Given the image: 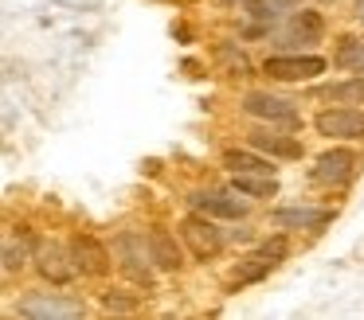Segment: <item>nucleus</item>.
<instances>
[{
  "instance_id": "obj_1",
  "label": "nucleus",
  "mask_w": 364,
  "mask_h": 320,
  "mask_svg": "<svg viewBox=\"0 0 364 320\" xmlns=\"http://www.w3.org/2000/svg\"><path fill=\"white\" fill-rule=\"evenodd\" d=\"M181 242L188 246V254L196 258V262H212V258H220L223 246H228V238H223V231H220V219H208V215H200V211L184 215Z\"/></svg>"
},
{
  "instance_id": "obj_2",
  "label": "nucleus",
  "mask_w": 364,
  "mask_h": 320,
  "mask_svg": "<svg viewBox=\"0 0 364 320\" xmlns=\"http://www.w3.org/2000/svg\"><path fill=\"white\" fill-rule=\"evenodd\" d=\"M114 262H118V270L126 273L134 285H141V289L157 285V270H153L149 250H145V238L137 231H122L118 234V242H114Z\"/></svg>"
},
{
  "instance_id": "obj_3",
  "label": "nucleus",
  "mask_w": 364,
  "mask_h": 320,
  "mask_svg": "<svg viewBox=\"0 0 364 320\" xmlns=\"http://www.w3.org/2000/svg\"><path fill=\"white\" fill-rule=\"evenodd\" d=\"M356 168H360V156H356L353 148L337 145V148H325L314 160L309 180H314L317 187H348L356 180Z\"/></svg>"
},
{
  "instance_id": "obj_4",
  "label": "nucleus",
  "mask_w": 364,
  "mask_h": 320,
  "mask_svg": "<svg viewBox=\"0 0 364 320\" xmlns=\"http://www.w3.org/2000/svg\"><path fill=\"white\" fill-rule=\"evenodd\" d=\"M243 109L259 121H270L274 129H301V114L294 109L290 98H278L270 90H251L243 94Z\"/></svg>"
},
{
  "instance_id": "obj_5",
  "label": "nucleus",
  "mask_w": 364,
  "mask_h": 320,
  "mask_svg": "<svg viewBox=\"0 0 364 320\" xmlns=\"http://www.w3.org/2000/svg\"><path fill=\"white\" fill-rule=\"evenodd\" d=\"M329 62L321 55H267L262 59V75L274 78V82H309V78L325 75Z\"/></svg>"
},
{
  "instance_id": "obj_6",
  "label": "nucleus",
  "mask_w": 364,
  "mask_h": 320,
  "mask_svg": "<svg viewBox=\"0 0 364 320\" xmlns=\"http://www.w3.org/2000/svg\"><path fill=\"white\" fill-rule=\"evenodd\" d=\"M16 312L28 320H71V316H82L87 309H82V301L63 293H28L16 304Z\"/></svg>"
},
{
  "instance_id": "obj_7",
  "label": "nucleus",
  "mask_w": 364,
  "mask_h": 320,
  "mask_svg": "<svg viewBox=\"0 0 364 320\" xmlns=\"http://www.w3.org/2000/svg\"><path fill=\"white\" fill-rule=\"evenodd\" d=\"M32 262L40 270V277L51 281V285H71V277H79V270L71 262V250L63 242H36Z\"/></svg>"
},
{
  "instance_id": "obj_8",
  "label": "nucleus",
  "mask_w": 364,
  "mask_h": 320,
  "mask_svg": "<svg viewBox=\"0 0 364 320\" xmlns=\"http://www.w3.org/2000/svg\"><path fill=\"white\" fill-rule=\"evenodd\" d=\"M67 250H71V262L82 277H106V273L114 270V254L95 238V234H75V238L67 242Z\"/></svg>"
},
{
  "instance_id": "obj_9",
  "label": "nucleus",
  "mask_w": 364,
  "mask_h": 320,
  "mask_svg": "<svg viewBox=\"0 0 364 320\" xmlns=\"http://www.w3.org/2000/svg\"><path fill=\"white\" fill-rule=\"evenodd\" d=\"M314 129L321 133V137H337V140H356L364 137V109L356 106H329L321 109V114L314 117Z\"/></svg>"
},
{
  "instance_id": "obj_10",
  "label": "nucleus",
  "mask_w": 364,
  "mask_h": 320,
  "mask_svg": "<svg viewBox=\"0 0 364 320\" xmlns=\"http://www.w3.org/2000/svg\"><path fill=\"white\" fill-rule=\"evenodd\" d=\"M337 211L333 207H309V203H282V207L270 211V223L278 231H321L333 223Z\"/></svg>"
},
{
  "instance_id": "obj_11",
  "label": "nucleus",
  "mask_w": 364,
  "mask_h": 320,
  "mask_svg": "<svg viewBox=\"0 0 364 320\" xmlns=\"http://www.w3.org/2000/svg\"><path fill=\"white\" fill-rule=\"evenodd\" d=\"M321 35H325V20H321V12H286V23L274 31V39L278 43H286V47H314V43H321Z\"/></svg>"
},
{
  "instance_id": "obj_12",
  "label": "nucleus",
  "mask_w": 364,
  "mask_h": 320,
  "mask_svg": "<svg viewBox=\"0 0 364 320\" xmlns=\"http://www.w3.org/2000/svg\"><path fill=\"white\" fill-rule=\"evenodd\" d=\"M188 207L200 211V215H208V219H228V223L247 219V203L235 199V192H215V187L192 192V195H188Z\"/></svg>"
},
{
  "instance_id": "obj_13",
  "label": "nucleus",
  "mask_w": 364,
  "mask_h": 320,
  "mask_svg": "<svg viewBox=\"0 0 364 320\" xmlns=\"http://www.w3.org/2000/svg\"><path fill=\"white\" fill-rule=\"evenodd\" d=\"M145 250H149V262L157 273H181L184 270V246L176 242V234L157 226V231L145 234Z\"/></svg>"
},
{
  "instance_id": "obj_14",
  "label": "nucleus",
  "mask_w": 364,
  "mask_h": 320,
  "mask_svg": "<svg viewBox=\"0 0 364 320\" xmlns=\"http://www.w3.org/2000/svg\"><path fill=\"white\" fill-rule=\"evenodd\" d=\"M251 148L262 153V156H270V160H301V156H306V145H301L298 137L278 133L274 125H270V129H255L251 133Z\"/></svg>"
},
{
  "instance_id": "obj_15",
  "label": "nucleus",
  "mask_w": 364,
  "mask_h": 320,
  "mask_svg": "<svg viewBox=\"0 0 364 320\" xmlns=\"http://www.w3.org/2000/svg\"><path fill=\"white\" fill-rule=\"evenodd\" d=\"M32 250H36V234L28 226H16L9 238L0 242V270H24L32 262Z\"/></svg>"
},
{
  "instance_id": "obj_16",
  "label": "nucleus",
  "mask_w": 364,
  "mask_h": 320,
  "mask_svg": "<svg viewBox=\"0 0 364 320\" xmlns=\"http://www.w3.org/2000/svg\"><path fill=\"white\" fill-rule=\"evenodd\" d=\"M223 168L235 176V172H259V176H274V160L255 148H228L223 153Z\"/></svg>"
},
{
  "instance_id": "obj_17",
  "label": "nucleus",
  "mask_w": 364,
  "mask_h": 320,
  "mask_svg": "<svg viewBox=\"0 0 364 320\" xmlns=\"http://www.w3.org/2000/svg\"><path fill=\"white\" fill-rule=\"evenodd\" d=\"M231 192L251 195V199H274L278 180L274 176H259V172H235V176H231Z\"/></svg>"
},
{
  "instance_id": "obj_18",
  "label": "nucleus",
  "mask_w": 364,
  "mask_h": 320,
  "mask_svg": "<svg viewBox=\"0 0 364 320\" xmlns=\"http://www.w3.org/2000/svg\"><path fill=\"white\" fill-rule=\"evenodd\" d=\"M270 270H278V262H270V258H262V254H251V258H243V262L235 265V273H231V285H235V289L259 285V281L270 277Z\"/></svg>"
},
{
  "instance_id": "obj_19",
  "label": "nucleus",
  "mask_w": 364,
  "mask_h": 320,
  "mask_svg": "<svg viewBox=\"0 0 364 320\" xmlns=\"http://www.w3.org/2000/svg\"><path fill=\"white\" fill-rule=\"evenodd\" d=\"M239 8L259 23H274V20H282L286 12L301 8V0H239Z\"/></svg>"
},
{
  "instance_id": "obj_20",
  "label": "nucleus",
  "mask_w": 364,
  "mask_h": 320,
  "mask_svg": "<svg viewBox=\"0 0 364 320\" xmlns=\"http://www.w3.org/2000/svg\"><path fill=\"white\" fill-rule=\"evenodd\" d=\"M321 98H325V101H333V106H364V75H356V78H341V82L325 86Z\"/></svg>"
},
{
  "instance_id": "obj_21",
  "label": "nucleus",
  "mask_w": 364,
  "mask_h": 320,
  "mask_svg": "<svg viewBox=\"0 0 364 320\" xmlns=\"http://www.w3.org/2000/svg\"><path fill=\"white\" fill-rule=\"evenodd\" d=\"M337 67H345V70H356V75H364V35L341 39V47H337Z\"/></svg>"
},
{
  "instance_id": "obj_22",
  "label": "nucleus",
  "mask_w": 364,
  "mask_h": 320,
  "mask_svg": "<svg viewBox=\"0 0 364 320\" xmlns=\"http://www.w3.org/2000/svg\"><path fill=\"white\" fill-rule=\"evenodd\" d=\"M259 254L270 258V262H282V258L290 254V238H286V231L274 234V238H267V242H259Z\"/></svg>"
},
{
  "instance_id": "obj_23",
  "label": "nucleus",
  "mask_w": 364,
  "mask_h": 320,
  "mask_svg": "<svg viewBox=\"0 0 364 320\" xmlns=\"http://www.w3.org/2000/svg\"><path fill=\"white\" fill-rule=\"evenodd\" d=\"M102 304H106V309H114V312H129V309H137V297H122V293H106V297H102Z\"/></svg>"
},
{
  "instance_id": "obj_24",
  "label": "nucleus",
  "mask_w": 364,
  "mask_h": 320,
  "mask_svg": "<svg viewBox=\"0 0 364 320\" xmlns=\"http://www.w3.org/2000/svg\"><path fill=\"white\" fill-rule=\"evenodd\" d=\"M223 238H231V242H255V234H251V226H235V231L223 234Z\"/></svg>"
},
{
  "instance_id": "obj_25",
  "label": "nucleus",
  "mask_w": 364,
  "mask_h": 320,
  "mask_svg": "<svg viewBox=\"0 0 364 320\" xmlns=\"http://www.w3.org/2000/svg\"><path fill=\"white\" fill-rule=\"evenodd\" d=\"M356 16H360V20H364V0H356Z\"/></svg>"
}]
</instances>
